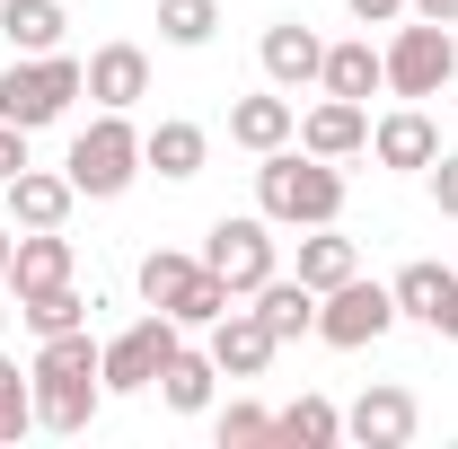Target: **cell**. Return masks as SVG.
Listing matches in <instances>:
<instances>
[{"label": "cell", "instance_id": "30bf717a", "mask_svg": "<svg viewBox=\"0 0 458 449\" xmlns=\"http://www.w3.org/2000/svg\"><path fill=\"white\" fill-rule=\"evenodd\" d=\"M256 62H265V89H309L318 71H327V45H318V27H300V18H274L265 27V45H256Z\"/></svg>", "mask_w": 458, "mask_h": 449}, {"label": "cell", "instance_id": "52a82bcc", "mask_svg": "<svg viewBox=\"0 0 458 449\" xmlns=\"http://www.w3.org/2000/svg\"><path fill=\"white\" fill-rule=\"evenodd\" d=\"M176 326L168 309H150L141 326H123V335L98 352V379H106V396H141V388H159V370H168V352H176Z\"/></svg>", "mask_w": 458, "mask_h": 449}, {"label": "cell", "instance_id": "8992f818", "mask_svg": "<svg viewBox=\"0 0 458 449\" xmlns=\"http://www.w3.org/2000/svg\"><path fill=\"white\" fill-rule=\"evenodd\" d=\"M397 326V291L370 274L335 282V291H318V343H335V352H361V343H379Z\"/></svg>", "mask_w": 458, "mask_h": 449}, {"label": "cell", "instance_id": "836d02e7", "mask_svg": "<svg viewBox=\"0 0 458 449\" xmlns=\"http://www.w3.org/2000/svg\"><path fill=\"white\" fill-rule=\"evenodd\" d=\"M344 9H352L361 27H388V18H405V0H344Z\"/></svg>", "mask_w": 458, "mask_h": 449}, {"label": "cell", "instance_id": "5bb4252c", "mask_svg": "<svg viewBox=\"0 0 458 449\" xmlns=\"http://www.w3.org/2000/svg\"><path fill=\"white\" fill-rule=\"evenodd\" d=\"M71 203H80V185L62 168H18L9 176V229H62Z\"/></svg>", "mask_w": 458, "mask_h": 449}, {"label": "cell", "instance_id": "ba28073f", "mask_svg": "<svg viewBox=\"0 0 458 449\" xmlns=\"http://www.w3.org/2000/svg\"><path fill=\"white\" fill-rule=\"evenodd\" d=\"M27 379H36V423L45 432H89L98 423V396H106L98 370H27Z\"/></svg>", "mask_w": 458, "mask_h": 449}, {"label": "cell", "instance_id": "cb8c5ba5", "mask_svg": "<svg viewBox=\"0 0 458 449\" xmlns=\"http://www.w3.org/2000/svg\"><path fill=\"white\" fill-rule=\"evenodd\" d=\"M274 441H291V449H335L344 441V405H327V396H291L283 414H274Z\"/></svg>", "mask_w": 458, "mask_h": 449}, {"label": "cell", "instance_id": "7c38bea8", "mask_svg": "<svg viewBox=\"0 0 458 449\" xmlns=\"http://www.w3.org/2000/svg\"><path fill=\"white\" fill-rule=\"evenodd\" d=\"M203 335H212V343H203V352L221 361V379H256V370H265V361L283 352V343L265 335V318H256V309H229V318H212Z\"/></svg>", "mask_w": 458, "mask_h": 449}, {"label": "cell", "instance_id": "ffe728a7", "mask_svg": "<svg viewBox=\"0 0 458 449\" xmlns=\"http://www.w3.org/2000/svg\"><path fill=\"white\" fill-rule=\"evenodd\" d=\"M318 89L327 97H352V106H370V89H388V71L370 54V36H352V45H327V71H318Z\"/></svg>", "mask_w": 458, "mask_h": 449}, {"label": "cell", "instance_id": "d6986e66", "mask_svg": "<svg viewBox=\"0 0 458 449\" xmlns=\"http://www.w3.org/2000/svg\"><path fill=\"white\" fill-rule=\"evenodd\" d=\"M256 318H265L274 343H300V335H318V291H309L300 274H274L265 291H256Z\"/></svg>", "mask_w": 458, "mask_h": 449}, {"label": "cell", "instance_id": "74e56055", "mask_svg": "<svg viewBox=\"0 0 458 449\" xmlns=\"http://www.w3.org/2000/svg\"><path fill=\"white\" fill-rule=\"evenodd\" d=\"M0 326H9V309H0Z\"/></svg>", "mask_w": 458, "mask_h": 449}, {"label": "cell", "instance_id": "f1b7e54d", "mask_svg": "<svg viewBox=\"0 0 458 449\" xmlns=\"http://www.w3.org/2000/svg\"><path fill=\"white\" fill-rule=\"evenodd\" d=\"M18 432H36V379L0 352V449L18 441Z\"/></svg>", "mask_w": 458, "mask_h": 449}, {"label": "cell", "instance_id": "8d00e7d4", "mask_svg": "<svg viewBox=\"0 0 458 449\" xmlns=\"http://www.w3.org/2000/svg\"><path fill=\"white\" fill-rule=\"evenodd\" d=\"M9 256H18V229H0V282H9Z\"/></svg>", "mask_w": 458, "mask_h": 449}, {"label": "cell", "instance_id": "4316f807", "mask_svg": "<svg viewBox=\"0 0 458 449\" xmlns=\"http://www.w3.org/2000/svg\"><path fill=\"white\" fill-rule=\"evenodd\" d=\"M89 309H98V300H80L71 282H54V291H36V300H18L27 335H71V326H89Z\"/></svg>", "mask_w": 458, "mask_h": 449}, {"label": "cell", "instance_id": "4dcf8cb0", "mask_svg": "<svg viewBox=\"0 0 458 449\" xmlns=\"http://www.w3.org/2000/svg\"><path fill=\"white\" fill-rule=\"evenodd\" d=\"M212 432H221V449H265L274 441V414H265V405H221Z\"/></svg>", "mask_w": 458, "mask_h": 449}, {"label": "cell", "instance_id": "7a4b0ae2", "mask_svg": "<svg viewBox=\"0 0 458 449\" xmlns=\"http://www.w3.org/2000/svg\"><path fill=\"white\" fill-rule=\"evenodd\" d=\"M71 97H89V62H71V54H18L0 71V123H18V132L62 123Z\"/></svg>", "mask_w": 458, "mask_h": 449}, {"label": "cell", "instance_id": "1f68e13d", "mask_svg": "<svg viewBox=\"0 0 458 449\" xmlns=\"http://www.w3.org/2000/svg\"><path fill=\"white\" fill-rule=\"evenodd\" d=\"M432 203L458 221V150H441V159H432Z\"/></svg>", "mask_w": 458, "mask_h": 449}, {"label": "cell", "instance_id": "d6a6232c", "mask_svg": "<svg viewBox=\"0 0 458 449\" xmlns=\"http://www.w3.org/2000/svg\"><path fill=\"white\" fill-rule=\"evenodd\" d=\"M18 168H36V159H27V132H18V123H0V185H9Z\"/></svg>", "mask_w": 458, "mask_h": 449}, {"label": "cell", "instance_id": "44dd1931", "mask_svg": "<svg viewBox=\"0 0 458 449\" xmlns=\"http://www.w3.org/2000/svg\"><path fill=\"white\" fill-rule=\"evenodd\" d=\"M352 274H361V247L335 238V221L300 229V282H309V291H335V282H352Z\"/></svg>", "mask_w": 458, "mask_h": 449}, {"label": "cell", "instance_id": "ac0fdd59", "mask_svg": "<svg viewBox=\"0 0 458 449\" xmlns=\"http://www.w3.org/2000/svg\"><path fill=\"white\" fill-rule=\"evenodd\" d=\"M203 159H212V141H203V123H185V114H168L159 132H141V168H159L168 185L203 176Z\"/></svg>", "mask_w": 458, "mask_h": 449}, {"label": "cell", "instance_id": "f546056e", "mask_svg": "<svg viewBox=\"0 0 458 449\" xmlns=\"http://www.w3.org/2000/svg\"><path fill=\"white\" fill-rule=\"evenodd\" d=\"M229 309H238V291H229V282L203 265V274L185 282V300H176L168 318H176V326H212V318H229Z\"/></svg>", "mask_w": 458, "mask_h": 449}, {"label": "cell", "instance_id": "d4e9b609", "mask_svg": "<svg viewBox=\"0 0 458 449\" xmlns=\"http://www.w3.org/2000/svg\"><path fill=\"white\" fill-rule=\"evenodd\" d=\"M450 265H405L397 282H388V291H397V318H414V326H432V318H441V300H450Z\"/></svg>", "mask_w": 458, "mask_h": 449}, {"label": "cell", "instance_id": "277c9868", "mask_svg": "<svg viewBox=\"0 0 458 449\" xmlns=\"http://www.w3.org/2000/svg\"><path fill=\"white\" fill-rule=\"evenodd\" d=\"M62 176H71V185H80L89 203H114V194H123V185L141 176V132H132L123 114H106V106H98V123H89V132L71 141Z\"/></svg>", "mask_w": 458, "mask_h": 449}, {"label": "cell", "instance_id": "83f0119b", "mask_svg": "<svg viewBox=\"0 0 458 449\" xmlns=\"http://www.w3.org/2000/svg\"><path fill=\"white\" fill-rule=\"evenodd\" d=\"M194 274H203V256H176V247H159V256H141V300H150V309H176Z\"/></svg>", "mask_w": 458, "mask_h": 449}, {"label": "cell", "instance_id": "2e32d148", "mask_svg": "<svg viewBox=\"0 0 458 449\" xmlns=\"http://www.w3.org/2000/svg\"><path fill=\"white\" fill-rule=\"evenodd\" d=\"M300 150H318V159H352V150H370V106H352V97H318V106L300 114Z\"/></svg>", "mask_w": 458, "mask_h": 449}, {"label": "cell", "instance_id": "d590c367", "mask_svg": "<svg viewBox=\"0 0 458 449\" xmlns=\"http://www.w3.org/2000/svg\"><path fill=\"white\" fill-rule=\"evenodd\" d=\"M432 335H450V343H458V282H450V300H441V318H432Z\"/></svg>", "mask_w": 458, "mask_h": 449}, {"label": "cell", "instance_id": "9a60e30c", "mask_svg": "<svg viewBox=\"0 0 458 449\" xmlns=\"http://www.w3.org/2000/svg\"><path fill=\"white\" fill-rule=\"evenodd\" d=\"M229 141L265 159V150H283V141H300V106H291L283 89H256V97H238V106H229Z\"/></svg>", "mask_w": 458, "mask_h": 449}, {"label": "cell", "instance_id": "6da1fadb", "mask_svg": "<svg viewBox=\"0 0 458 449\" xmlns=\"http://www.w3.org/2000/svg\"><path fill=\"white\" fill-rule=\"evenodd\" d=\"M256 212L274 229H327L344 221V176L335 159H318V150H265V168H256Z\"/></svg>", "mask_w": 458, "mask_h": 449}, {"label": "cell", "instance_id": "9c48e42d", "mask_svg": "<svg viewBox=\"0 0 458 449\" xmlns=\"http://www.w3.org/2000/svg\"><path fill=\"white\" fill-rule=\"evenodd\" d=\"M414 396L405 388H361L352 405H344V441H361V449H405L414 441Z\"/></svg>", "mask_w": 458, "mask_h": 449}, {"label": "cell", "instance_id": "e575fe53", "mask_svg": "<svg viewBox=\"0 0 458 449\" xmlns=\"http://www.w3.org/2000/svg\"><path fill=\"white\" fill-rule=\"evenodd\" d=\"M414 18H432V27H458V0H405Z\"/></svg>", "mask_w": 458, "mask_h": 449}, {"label": "cell", "instance_id": "484cf974", "mask_svg": "<svg viewBox=\"0 0 458 449\" xmlns=\"http://www.w3.org/2000/svg\"><path fill=\"white\" fill-rule=\"evenodd\" d=\"M159 36H168L176 54H203L221 36V0H159Z\"/></svg>", "mask_w": 458, "mask_h": 449}, {"label": "cell", "instance_id": "5b68a950", "mask_svg": "<svg viewBox=\"0 0 458 449\" xmlns=\"http://www.w3.org/2000/svg\"><path fill=\"white\" fill-rule=\"evenodd\" d=\"M379 71H388V97L423 106V97H441V89H450V71H458V36H450V27H432V18H414V27H397V36H388Z\"/></svg>", "mask_w": 458, "mask_h": 449}, {"label": "cell", "instance_id": "4fadbf2b", "mask_svg": "<svg viewBox=\"0 0 458 449\" xmlns=\"http://www.w3.org/2000/svg\"><path fill=\"white\" fill-rule=\"evenodd\" d=\"M89 97L106 114H132L150 97V54H141V45H98V54H89Z\"/></svg>", "mask_w": 458, "mask_h": 449}, {"label": "cell", "instance_id": "3957f363", "mask_svg": "<svg viewBox=\"0 0 458 449\" xmlns=\"http://www.w3.org/2000/svg\"><path fill=\"white\" fill-rule=\"evenodd\" d=\"M203 265H212L238 300H256L265 282L283 274V238H274V221H265V212H221V221H212V238H203Z\"/></svg>", "mask_w": 458, "mask_h": 449}, {"label": "cell", "instance_id": "e0dca14e", "mask_svg": "<svg viewBox=\"0 0 458 449\" xmlns=\"http://www.w3.org/2000/svg\"><path fill=\"white\" fill-rule=\"evenodd\" d=\"M71 238L62 229H18V256H9V291L18 300H36V291H54V282H71Z\"/></svg>", "mask_w": 458, "mask_h": 449}, {"label": "cell", "instance_id": "603a6c76", "mask_svg": "<svg viewBox=\"0 0 458 449\" xmlns=\"http://www.w3.org/2000/svg\"><path fill=\"white\" fill-rule=\"evenodd\" d=\"M62 0H0V36L18 45V54H62Z\"/></svg>", "mask_w": 458, "mask_h": 449}, {"label": "cell", "instance_id": "7402d4cb", "mask_svg": "<svg viewBox=\"0 0 458 449\" xmlns=\"http://www.w3.org/2000/svg\"><path fill=\"white\" fill-rule=\"evenodd\" d=\"M212 388H221V361L176 343V352H168V370H159V396H168V414H203V405H212Z\"/></svg>", "mask_w": 458, "mask_h": 449}, {"label": "cell", "instance_id": "8fae6325", "mask_svg": "<svg viewBox=\"0 0 458 449\" xmlns=\"http://www.w3.org/2000/svg\"><path fill=\"white\" fill-rule=\"evenodd\" d=\"M370 159H379V168H432V159H441V123H432V114L423 106H397V114H379V123H370Z\"/></svg>", "mask_w": 458, "mask_h": 449}]
</instances>
